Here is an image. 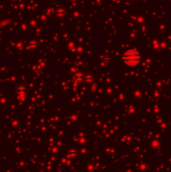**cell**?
Masks as SVG:
<instances>
[{
    "label": "cell",
    "instance_id": "6da1fadb",
    "mask_svg": "<svg viewBox=\"0 0 171 172\" xmlns=\"http://www.w3.org/2000/svg\"><path fill=\"white\" fill-rule=\"evenodd\" d=\"M124 61L129 65L137 64L140 61V54L138 53H136L135 50H130V52L125 53Z\"/></svg>",
    "mask_w": 171,
    "mask_h": 172
}]
</instances>
